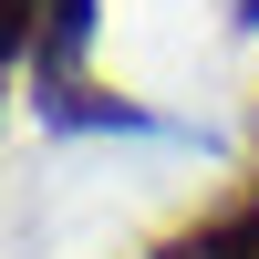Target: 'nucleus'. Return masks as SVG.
I'll return each mask as SVG.
<instances>
[{
  "mask_svg": "<svg viewBox=\"0 0 259 259\" xmlns=\"http://www.w3.org/2000/svg\"><path fill=\"white\" fill-rule=\"evenodd\" d=\"M83 21H94V0H52V31H41V83H62V73H73V52H83Z\"/></svg>",
  "mask_w": 259,
  "mask_h": 259,
  "instance_id": "nucleus-1",
  "label": "nucleus"
},
{
  "mask_svg": "<svg viewBox=\"0 0 259 259\" xmlns=\"http://www.w3.org/2000/svg\"><path fill=\"white\" fill-rule=\"evenodd\" d=\"M228 11H239V21H259V0H228Z\"/></svg>",
  "mask_w": 259,
  "mask_h": 259,
  "instance_id": "nucleus-2",
  "label": "nucleus"
}]
</instances>
